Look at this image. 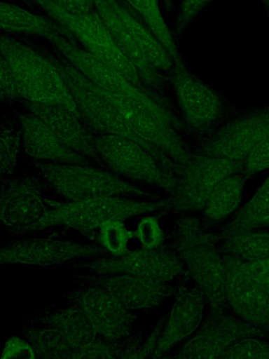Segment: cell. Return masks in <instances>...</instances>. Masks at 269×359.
<instances>
[{"label": "cell", "instance_id": "35", "mask_svg": "<svg viewBox=\"0 0 269 359\" xmlns=\"http://www.w3.org/2000/svg\"><path fill=\"white\" fill-rule=\"evenodd\" d=\"M0 98L2 104H8L21 100L15 76L6 61L1 56Z\"/></svg>", "mask_w": 269, "mask_h": 359}, {"label": "cell", "instance_id": "15", "mask_svg": "<svg viewBox=\"0 0 269 359\" xmlns=\"http://www.w3.org/2000/svg\"><path fill=\"white\" fill-rule=\"evenodd\" d=\"M269 137V107L255 110L221 128L204 144L202 154L244 162Z\"/></svg>", "mask_w": 269, "mask_h": 359}, {"label": "cell", "instance_id": "11", "mask_svg": "<svg viewBox=\"0 0 269 359\" xmlns=\"http://www.w3.org/2000/svg\"><path fill=\"white\" fill-rule=\"evenodd\" d=\"M71 266L95 273H127L146 279L169 283L186 272L174 250L161 247L128 251L120 256L98 257L84 262H72Z\"/></svg>", "mask_w": 269, "mask_h": 359}, {"label": "cell", "instance_id": "28", "mask_svg": "<svg viewBox=\"0 0 269 359\" xmlns=\"http://www.w3.org/2000/svg\"><path fill=\"white\" fill-rule=\"evenodd\" d=\"M21 333L32 346L36 358H71L73 349L47 326L29 320L22 327Z\"/></svg>", "mask_w": 269, "mask_h": 359}, {"label": "cell", "instance_id": "31", "mask_svg": "<svg viewBox=\"0 0 269 359\" xmlns=\"http://www.w3.org/2000/svg\"><path fill=\"white\" fill-rule=\"evenodd\" d=\"M221 358L269 359V341L257 337L242 339L232 344Z\"/></svg>", "mask_w": 269, "mask_h": 359}, {"label": "cell", "instance_id": "19", "mask_svg": "<svg viewBox=\"0 0 269 359\" xmlns=\"http://www.w3.org/2000/svg\"><path fill=\"white\" fill-rule=\"evenodd\" d=\"M22 135V151L31 161L95 165L69 149L38 116L27 110L14 112Z\"/></svg>", "mask_w": 269, "mask_h": 359}, {"label": "cell", "instance_id": "42", "mask_svg": "<svg viewBox=\"0 0 269 359\" xmlns=\"http://www.w3.org/2000/svg\"><path fill=\"white\" fill-rule=\"evenodd\" d=\"M262 1L265 4V5L267 6V8L269 9V0H262Z\"/></svg>", "mask_w": 269, "mask_h": 359}, {"label": "cell", "instance_id": "16", "mask_svg": "<svg viewBox=\"0 0 269 359\" xmlns=\"http://www.w3.org/2000/svg\"><path fill=\"white\" fill-rule=\"evenodd\" d=\"M206 299L195 286H179L173 304L165 315L158 346L151 358H164L186 341L205 317Z\"/></svg>", "mask_w": 269, "mask_h": 359}, {"label": "cell", "instance_id": "12", "mask_svg": "<svg viewBox=\"0 0 269 359\" xmlns=\"http://www.w3.org/2000/svg\"><path fill=\"white\" fill-rule=\"evenodd\" d=\"M42 179L25 172L18 177L1 179L0 218L1 226L11 233L28 235L48 206Z\"/></svg>", "mask_w": 269, "mask_h": 359}, {"label": "cell", "instance_id": "40", "mask_svg": "<svg viewBox=\"0 0 269 359\" xmlns=\"http://www.w3.org/2000/svg\"><path fill=\"white\" fill-rule=\"evenodd\" d=\"M165 13L167 15H169L172 13L173 10V3L174 0H161Z\"/></svg>", "mask_w": 269, "mask_h": 359}, {"label": "cell", "instance_id": "13", "mask_svg": "<svg viewBox=\"0 0 269 359\" xmlns=\"http://www.w3.org/2000/svg\"><path fill=\"white\" fill-rule=\"evenodd\" d=\"M74 282L100 287L131 311L146 312L158 309L167 297L174 295L179 286L120 273H78L74 274Z\"/></svg>", "mask_w": 269, "mask_h": 359}, {"label": "cell", "instance_id": "21", "mask_svg": "<svg viewBox=\"0 0 269 359\" xmlns=\"http://www.w3.org/2000/svg\"><path fill=\"white\" fill-rule=\"evenodd\" d=\"M31 320L56 332L73 349V353L99 338L80 311L67 304L43 309L34 313Z\"/></svg>", "mask_w": 269, "mask_h": 359}, {"label": "cell", "instance_id": "36", "mask_svg": "<svg viewBox=\"0 0 269 359\" xmlns=\"http://www.w3.org/2000/svg\"><path fill=\"white\" fill-rule=\"evenodd\" d=\"M36 353L31 344L23 337H11L5 343L1 359L34 358Z\"/></svg>", "mask_w": 269, "mask_h": 359}, {"label": "cell", "instance_id": "26", "mask_svg": "<svg viewBox=\"0 0 269 359\" xmlns=\"http://www.w3.org/2000/svg\"><path fill=\"white\" fill-rule=\"evenodd\" d=\"M218 236L223 254L234 256L245 262L269 257V230L267 229L234 231Z\"/></svg>", "mask_w": 269, "mask_h": 359}, {"label": "cell", "instance_id": "33", "mask_svg": "<svg viewBox=\"0 0 269 359\" xmlns=\"http://www.w3.org/2000/svg\"><path fill=\"white\" fill-rule=\"evenodd\" d=\"M269 169V137L256 146L243 162L244 177L254 176Z\"/></svg>", "mask_w": 269, "mask_h": 359}, {"label": "cell", "instance_id": "4", "mask_svg": "<svg viewBox=\"0 0 269 359\" xmlns=\"http://www.w3.org/2000/svg\"><path fill=\"white\" fill-rule=\"evenodd\" d=\"M1 56L15 76L21 100L60 107L80 117L67 85L48 57L7 36L1 39Z\"/></svg>", "mask_w": 269, "mask_h": 359}, {"label": "cell", "instance_id": "1", "mask_svg": "<svg viewBox=\"0 0 269 359\" xmlns=\"http://www.w3.org/2000/svg\"><path fill=\"white\" fill-rule=\"evenodd\" d=\"M203 217L181 214L172 230V248L195 286L203 294L208 311L227 309L226 266L216 231Z\"/></svg>", "mask_w": 269, "mask_h": 359}, {"label": "cell", "instance_id": "17", "mask_svg": "<svg viewBox=\"0 0 269 359\" xmlns=\"http://www.w3.org/2000/svg\"><path fill=\"white\" fill-rule=\"evenodd\" d=\"M19 102L25 110L41 119L69 149L90 160L97 167L107 169L95 149L96 134L79 116L57 106L22 100Z\"/></svg>", "mask_w": 269, "mask_h": 359}, {"label": "cell", "instance_id": "14", "mask_svg": "<svg viewBox=\"0 0 269 359\" xmlns=\"http://www.w3.org/2000/svg\"><path fill=\"white\" fill-rule=\"evenodd\" d=\"M227 309L244 322L269 333V294L250 278L246 262L223 254Z\"/></svg>", "mask_w": 269, "mask_h": 359}, {"label": "cell", "instance_id": "7", "mask_svg": "<svg viewBox=\"0 0 269 359\" xmlns=\"http://www.w3.org/2000/svg\"><path fill=\"white\" fill-rule=\"evenodd\" d=\"M243 162L202 154L193 157L177 180L168 211L179 215L202 212L215 188L242 170Z\"/></svg>", "mask_w": 269, "mask_h": 359}, {"label": "cell", "instance_id": "2", "mask_svg": "<svg viewBox=\"0 0 269 359\" xmlns=\"http://www.w3.org/2000/svg\"><path fill=\"white\" fill-rule=\"evenodd\" d=\"M47 210L28 235L63 226L98 240L99 229L107 221H124L144 214L167 211L169 207V198L151 200L117 196L64 201L47 198Z\"/></svg>", "mask_w": 269, "mask_h": 359}, {"label": "cell", "instance_id": "37", "mask_svg": "<svg viewBox=\"0 0 269 359\" xmlns=\"http://www.w3.org/2000/svg\"><path fill=\"white\" fill-rule=\"evenodd\" d=\"M246 264L252 280L269 294V257L252 262H246Z\"/></svg>", "mask_w": 269, "mask_h": 359}, {"label": "cell", "instance_id": "38", "mask_svg": "<svg viewBox=\"0 0 269 359\" xmlns=\"http://www.w3.org/2000/svg\"><path fill=\"white\" fill-rule=\"evenodd\" d=\"M165 316L162 317L153 328L152 332L142 340L134 358H151L156 350L160 340L164 326Z\"/></svg>", "mask_w": 269, "mask_h": 359}, {"label": "cell", "instance_id": "22", "mask_svg": "<svg viewBox=\"0 0 269 359\" xmlns=\"http://www.w3.org/2000/svg\"><path fill=\"white\" fill-rule=\"evenodd\" d=\"M113 7L123 25L149 62L161 72L172 69L174 60L167 50L152 34L118 0Z\"/></svg>", "mask_w": 269, "mask_h": 359}, {"label": "cell", "instance_id": "6", "mask_svg": "<svg viewBox=\"0 0 269 359\" xmlns=\"http://www.w3.org/2000/svg\"><path fill=\"white\" fill-rule=\"evenodd\" d=\"M95 146L106 168L134 183L153 187L172 194L175 176L165 169L144 147L134 140L112 135H96Z\"/></svg>", "mask_w": 269, "mask_h": 359}, {"label": "cell", "instance_id": "10", "mask_svg": "<svg viewBox=\"0 0 269 359\" xmlns=\"http://www.w3.org/2000/svg\"><path fill=\"white\" fill-rule=\"evenodd\" d=\"M76 285L65 292L64 299L80 311L99 337L122 341L134 331L132 311L118 299L100 287Z\"/></svg>", "mask_w": 269, "mask_h": 359}, {"label": "cell", "instance_id": "25", "mask_svg": "<svg viewBox=\"0 0 269 359\" xmlns=\"http://www.w3.org/2000/svg\"><path fill=\"white\" fill-rule=\"evenodd\" d=\"M244 176L238 172L224 179L211 194L202 210L203 218L212 226L229 219L239 208Z\"/></svg>", "mask_w": 269, "mask_h": 359}, {"label": "cell", "instance_id": "5", "mask_svg": "<svg viewBox=\"0 0 269 359\" xmlns=\"http://www.w3.org/2000/svg\"><path fill=\"white\" fill-rule=\"evenodd\" d=\"M45 12L65 28L83 48L118 71L137 86L149 89L130 61L117 46L102 18L95 10L86 14H73L52 0H34Z\"/></svg>", "mask_w": 269, "mask_h": 359}, {"label": "cell", "instance_id": "18", "mask_svg": "<svg viewBox=\"0 0 269 359\" xmlns=\"http://www.w3.org/2000/svg\"><path fill=\"white\" fill-rule=\"evenodd\" d=\"M173 84L179 107L191 126L205 129L219 118L221 104L218 95L185 65H175Z\"/></svg>", "mask_w": 269, "mask_h": 359}, {"label": "cell", "instance_id": "29", "mask_svg": "<svg viewBox=\"0 0 269 359\" xmlns=\"http://www.w3.org/2000/svg\"><path fill=\"white\" fill-rule=\"evenodd\" d=\"M22 135L15 116L4 115L0 126V175L1 179L13 176L20 151Z\"/></svg>", "mask_w": 269, "mask_h": 359}, {"label": "cell", "instance_id": "39", "mask_svg": "<svg viewBox=\"0 0 269 359\" xmlns=\"http://www.w3.org/2000/svg\"><path fill=\"white\" fill-rule=\"evenodd\" d=\"M62 9L77 15L86 14L94 11L92 0H52Z\"/></svg>", "mask_w": 269, "mask_h": 359}, {"label": "cell", "instance_id": "3", "mask_svg": "<svg viewBox=\"0 0 269 359\" xmlns=\"http://www.w3.org/2000/svg\"><path fill=\"white\" fill-rule=\"evenodd\" d=\"M47 189L65 201L100 196L156 200L158 194L92 165L31 161Z\"/></svg>", "mask_w": 269, "mask_h": 359}, {"label": "cell", "instance_id": "20", "mask_svg": "<svg viewBox=\"0 0 269 359\" xmlns=\"http://www.w3.org/2000/svg\"><path fill=\"white\" fill-rule=\"evenodd\" d=\"M114 42L137 70L143 83L149 88L163 86V74L153 66L130 35L113 7V0H92Z\"/></svg>", "mask_w": 269, "mask_h": 359}, {"label": "cell", "instance_id": "23", "mask_svg": "<svg viewBox=\"0 0 269 359\" xmlns=\"http://www.w3.org/2000/svg\"><path fill=\"white\" fill-rule=\"evenodd\" d=\"M55 21L37 15L19 6L1 3V27L6 32L40 36L46 38L53 33L69 32Z\"/></svg>", "mask_w": 269, "mask_h": 359}, {"label": "cell", "instance_id": "24", "mask_svg": "<svg viewBox=\"0 0 269 359\" xmlns=\"http://www.w3.org/2000/svg\"><path fill=\"white\" fill-rule=\"evenodd\" d=\"M261 229H269V186L263 184L216 232L221 235Z\"/></svg>", "mask_w": 269, "mask_h": 359}, {"label": "cell", "instance_id": "34", "mask_svg": "<svg viewBox=\"0 0 269 359\" xmlns=\"http://www.w3.org/2000/svg\"><path fill=\"white\" fill-rule=\"evenodd\" d=\"M212 0H181L175 18V35L179 36L198 13Z\"/></svg>", "mask_w": 269, "mask_h": 359}, {"label": "cell", "instance_id": "27", "mask_svg": "<svg viewBox=\"0 0 269 359\" xmlns=\"http://www.w3.org/2000/svg\"><path fill=\"white\" fill-rule=\"evenodd\" d=\"M125 1L167 50L172 57L174 65H184L175 38L164 19L158 0Z\"/></svg>", "mask_w": 269, "mask_h": 359}, {"label": "cell", "instance_id": "9", "mask_svg": "<svg viewBox=\"0 0 269 359\" xmlns=\"http://www.w3.org/2000/svg\"><path fill=\"white\" fill-rule=\"evenodd\" d=\"M247 337L269 339V333L244 322L228 309L208 311L195 333L167 357L221 358L232 344Z\"/></svg>", "mask_w": 269, "mask_h": 359}, {"label": "cell", "instance_id": "41", "mask_svg": "<svg viewBox=\"0 0 269 359\" xmlns=\"http://www.w3.org/2000/svg\"><path fill=\"white\" fill-rule=\"evenodd\" d=\"M262 184L269 186V175Z\"/></svg>", "mask_w": 269, "mask_h": 359}, {"label": "cell", "instance_id": "30", "mask_svg": "<svg viewBox=\"0 0 269 359\" xmlns=\"http://www.w3.org/2000/svg\"><path fill=\"white\" fill-rule=\"evenodd\" d=\"M121 220H109L104 222L98 231L100 245L112 256H120L129 251L128 243L132 237Z\"/></svg>", "mask_w": 269, "mask_h": 359}, {"label": "cell", "instance_id": "8", "mask_svg": "<svg viewBox=\"0 0 269 359\" xmlns=\"http://www.w3.org/2000/svg\"><path fill=\"white\" fill-rule=\"evenodd\" d=\"M106 255L100 245L74 241L57 233L39 237H24L2 246L1 264L58 267L78 259Z\"/></svg>", "mask_w": 269, "mask_h": 359}, {"label": "cell", "instance_id": "32", "mask_svg": "<svg viewBox=\"0 0 269 359\" xmlns=\"http://www.w3.org/2000/svg\"><path fill=\"white\" fill-rule=\"evenodd\" d=\"M142 248L156 249L163 247L165 233L157 217L147 215L137 223L134 232Z\"/></svg>", "mask_w": 269, "mask_h": 359}]
</instances>
